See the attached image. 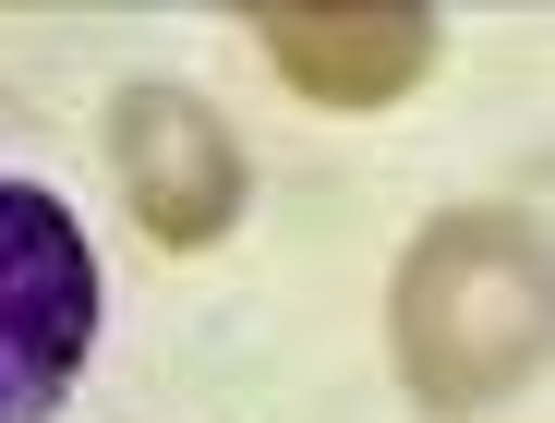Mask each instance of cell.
I'll use <instances>...</instances> for the list:
<instances>
[{
  "instance_id": "6da1fadb",
  "label": "cell",
  "mask_w": 555,
  "mask_h": 423,
  "mask_svg": "<svg viewBox=\"0 0 555 423\" xmlns=\"http://www.w3.org/2000/svg\"><path fill=\"white\" fill-rule=\"evenodd\" d=\"M399 375L435 411H483L543 375V218L531 206H459L399 267Z\"/></svg>"
},
{
  "instance_id": "7a4b0ae2",
  "label": "cell",
  "mask_w": 555,
  "mask_h": 423,
  "mask_svg": "<svg viewBox=\"0 0 555 423\" xmlns=\"http://www.w3.org/2000/svg\"><path fill=\"white\" fill-rule=\"evenodd\" d=\"M85 351H98V254L61 194L0 182V423L61 411Z\"/></svg>"
},
{
  "instance_id": "3957f363",
  "label": "cell",
  "mask_w": 555,
  "mask_h": 423,
  "mask_svg": "<svg viewBox=\"0 0 555 423\" xmlns=\"http://www.w3.org/2000/svg\"><path fill=\"white\" fill-rule=\"evenodd\" d=\"M109 157H121V194L133 218L169 242V254H194L242 218V145L206 98H181V85H133V98L109 110Z\"/></svg>"
},
{
  "instance_id": "277c9868",
  "label": "cell",
  "mask_w": 555,
  "mask_h": 423,
  "mask_svg": "<svg viewBox=\"0 0 555 423\" xmlns=\"http://www.w3.org/2000/svg\"><path fill=\"white\" fill-rule=\"evenodd\" d=\"M254 37L326 110H387L399 85L435 61V13H399V0H326V13H314V0H266Z\"/></svg>"
}]
</instances>
